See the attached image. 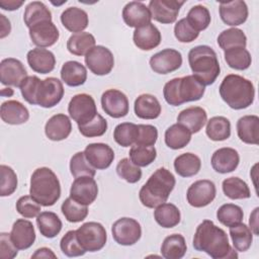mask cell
Segmentation results:
<instances>
[{"label":"cell","mask_w":259,"mask_h":259,"mask_svg":"<svg viewBox=\"0 0 259 259\" xmlns=\"http://www.w3.org/2000/svg\"><path fill=\"white\" fill-rule=\"evenodd\" d=\"M258 210H259V207H256L253 210V212L250 214V219H249L250 229L252 233L256 236H258Z\"/></svg>","instance_id":"e7e4bbea"},{"label":"cell","mask_w":259,"mask_h":259,"mask_svg":"<svg viewBox=\"0 0 259 259\" xmlns=\"http://www.w3.org/2000/svg\"><path fill=\"white\" fill-rule=\"evenodd\" d=\"M139 134L138 124L133 122H121L113 131L114 141L121 147H130L136 144Z\"/></svg>","instance_id":"f6af8a7d"},{"label":"cell","mask_w":259,"mask_h":259,"mask_svg":"<svg viewBox=\"0 0 259 259\" xmlns=\"http://www.w3.org/2000/svg\"><path fill=\"white\" fill-rule=\"evenodd\" d=\"M95 37L93 34L82 31L72 34L67 41L68 51L75 56H85L93 47H95Z\"/></svg>","instance_id":"f35d334b"},{"label":"cell","mask_w":259,"mask_h":259,"mask_svg":"<svg viewBox=\"0 0 259 259\" xmlns=\"http://www.w3.org/2000/svg\"><path fill=\"white\" fill-rule=\"evenodd\" d=\"M61 22L63 26L71 32H82L87 28L89 23L88 14L85 10L73 6L65 9L61 14Z\"/></svg>","instance_id":"f1b7e54d"},{"label":"cell","mask_w":259,"mask_h":259,"mask_svg":"<svg viewBox=\"0 0 259 259\" xmlns=\"http://www.w3.org/2000/svg\"><path fill=\"white\" fill-rule=\"evenodd\" d=\"M84 155L89 164L98 170L107 169L114 160L113 150L103 143H92L86 146Z\"/></svg>","instance_id":"d6986e66"},{"label":"cell","mask_w":259,"mask_h":259,"mask_svg":"<svg viewBox=\"0 0 259 259\" xmlns=\"http://www.w3.org/2000/svg\"><path fill=\"white\" fill-rule=\"evenodd\" d=\"M192 245L196 251L204 252L213 259L238 257L230 246L227 233L210 220H204L198 225Z\"/></svg>","instance_id":"6da1fadb"},{"label":"cell","mask_w":259,"mask_h":259,"mask_svg":"<svg viewBox=\"0 0 259 259\" xmlns=\"http://www.w3.org/2000/svg\"><path fill=\"white\" fill-rule=\"evenodd\" d=\"M61 210L65 219L70 223L82 222L88 215L87 205L77 202L70 196L66 198L62 203Z\"/></svg>","instance_id":"c3c4849f"},{"label":"cell","mask_w":259,"mask_h":259,"mask_svg":"<svg viewBox=\"0 0 259 259\" xmlns=\"http://www.w3.org/2000/svg\"><path fill=\"white\" fill-rule=\"evenodd\" d=\"M175 183V177L168 169L164 167L157 169L140 189L139 198L142 204L154 208L166 202Z\"/></svg>","instance_id":"7a4b0ae2"},{"label":"cell","mask_w":259,"mask_h":259,"mask_svg":"<svg viewBox=\"0 0 259 259\" xmlns=\"http://www.w3.org/2000/svg\"><path fill=\"white\" fill-rule=\"evenodd\" d=\"M111 234L117 244L132 246L141 239L142 228L135 219L120 218L112 224Z\"/></svg>","instance_id":"30bf717a"},{"label":"cell","mask_w":259,"mask_h":259,"mask_svg":"<svg viewBox=\"0 0 259 259\" xmlns=\"http://www.w3.org/2000/svg\"><path fill=\"white\" fill-rule=\"evenodd\" d=\"M185 18L188 23L198 32L206 29L211 20L208 9L203 5H195L190 8Z\"/></svg>","instance_id":"681fc988"},{"label":"cell","mask_w":259,"mask_h":259,"mask_svg":"<svg viewBox=\"0 0 259 259\" xmlns=\"http://www.w3.org/2000/svg\"><path fill=\"white\" fill-rule=\"evenodd\" d=\"M18 249L13 244L10 234L1 233L0 234V257L2 259H12L16 257Z\"/></svg>","instance_id":"91938a15"},{"label":"cell","mask_w":259,"mask_h":259,"mask_svg":"<svg viewBox=\"0 0 259 259\" xmlns=\"http://www.w3.org/2000/svg\"><path fill=\"white\" fill-rule=\"evenodd\" d=\"M85 64L93 74L104 76L113 69L114 58L106 47L95 46L85 55Z\"/></svg>","instance_id":"8fae6325"},{"label":"cell","mask_w":259,"mask_h":259,"mask_svg":"<svg viewBox=\"0 0 259 259\" xmlns=\"http://www.w3.org/2000/svg\"><path fill=\"white\" fill-rule=\"evenodd\" d=\"M23 21L29 29L39 22L52 21V12L45 3L40 1H32L25 7Z\"/></svg>","instance_id":"d6a6232c"},{"label":"cell","mask_w":259,"mask_h":259,"mask_svg":"<svg viewBox=\"0 0 259 259\" xmlns=\"http://www.w3.org/2000/svg\"><path fill=\"white\" fill-rule=\"evenodd\" d=\"M217 188L212 181L207 179L197 180L192 183L186 192L187 202L193 207H204L215 198Z\"/></svg>","instance_id":"7c38bea8"},{"label":"cell","mask_w":259,"mask_h":259,"mask_svg":"<svg viewBox=\"0 0 259 259\" xmlns=\"http://www.w3.org/2000/svg\"><path fill=\"white\" fill-rule=\"evenodd\" d=\"M39 78L37 76H27L20 85V92L23 99L28 102L29 104L33 105V98H34V91L36 84Z\"/></svg>","instance_id":"94428289"},{"label":"cell","mask_w":259,"mask_h":259,"mask_svg":"<svg viewBox=\"0 0 259 259\" xmlns=\"http://www.w3.org/2000/svg\"><path fill=\"white\" fill-rule=\"evenodd\" d=\"M62 81L70 87L81 86L87 80V70L84 65L77 61H68L61 69Z\"/></svg>","instance_id":"1f68e13d"},{"label":"cell","mask_w":259,"mask_h":259,"mask_svg":"<svg viewBox=\"0 0 259 259\" xmlns=\"http://www.w3.org/2000/svg\"><path fill=\"white\" fill-rule=\"evenodd\" d=\"M29 36L37 48H48L58 41L60 33L53 21H42L29 28Z\"/></svg>","instance_id":"ffe728a7"},{"label":"cell","mask_w":259,"mask_h":259,"mask_svg":"<svg viewBox=\"0 0 259 259\" xmlns=\"http://www.w3.org/2000/svg\"><path fill=\"white\" fill-rule=\"evenodd\" d=\"M220 16L224 23L230 26L243 24L248 18V6L245 1L234 0L220 3Z\"/></svg>","instance_id":"ac0fdd59"},{"label":"cell","mask_w":259,"mask_h":259,"mask_svg":"<svg viewBox=\"0 0 259 259\" xmlns=\"http://www.w3.org/2000/svg\"><path fill=\"white\" fill-rule=\"evenodd\" d=\"M191 133L180 123H174L165 132V144L172 150H179L187 146L191 140Z\"/></svg>","instance_id":"d590c367"},{"label":"cell","mask_w":259,"mask_h":259,"mask_svg":"<svg viewBox=\"0 0 259 259\" xmlns=\"http://www.w3.org/2000/svg\"><path fill=\"white\" fill-rule=\"evenodd\" d=\"M135 113L142 119H155L161 114V104L152 94H141L137 97L134 104Z\"/></svg>","instance_id":"4dcf8cb0"},{"label":"cell","mask_w":259,"mask_h":259,"mask_svg":"<svg viewBox=\"0 0 259 259\" xmlns=\"http://www.w3.org/2000/svg\"><path fill=\"white\" fill-rule=\"evenodd\" d=\"M78 128L80 134L86 138L101 137L107 131V121L102 115L97 113L91 121L83 125H78Z\"/></svg>","instance_id":"11a10c76"},{"label":"cell","mask_w":259,"mask_h":259,"mask_svg":"<svg viewBox=\"0 0 259 259\" xmlns=\"http://www.w3.org/2000/svg\"><path fill=\"white\" fill-rule=\"evenodd\" d=\"M218 45L225 52L234 48H246L247 37L240 28L232 27L223 30L218 36Z\"/></svg>","instance_id":"60d3db41"},{"label":"cell","mask_w":259,"mask_h":259,"mask_svg":"<svg viewBox=\"0 0 259 259\" xmlns=\"http://www.w3.org/2000/svg\"><path fill=\"white\" fill-rule=\"evenodd\" d=\"M182 65V55L174 49H164L150 59V67L157 74H169Z\"/></svg>","instance_id":"4fadbf2b"},{"label":"cell","mask_w":259,"mask_h":259,"mask_svg":"<svg viewBox=\"0 0 259 259\" xmlns=\"http://www.w3.org/2000/svg\"><path fill=\"white\" fill-rule=\"evenodd\" d=\"M227 65L235 70L243 71L251 66L252 58L248 50L243 48H234L225 51L224 54Z\"/></svg>","instance_id":"ee69618b"},{"label":"cell","mask_w":259,"mask_h":259,"mask_svg":"<svg viewBox=\"0 0 259 259\" xmlns=\"http://www.w3.org/2000/svg\"><path fill=\"white\" fill-rule=\"evenodd\" d=\"M31 258H57V255L47 247L37 249L31 256Z\"/></svg>","instance_id":"be15d7a7"},{"label":"cell","mask_w":259,"mask_h":259,"mask_svg":"<svg viewBox=\"0 0 259 259\" xmlns=\"http://www.w3.org/2000/svg\"><path fill=\"white\" fill-rule=\"evenodd\" d=\"M210 163L215 172L226 174L237 169L240 163V156L237 150L224 147L214 151L211 156Z\"/></svg>","instance_id":"7402d4cb"},{"label":"cell","mask_w":259,"mask_h":259,"mask_svg":"<svg viewBox=\"0 0 259 259\" xmlns=\"http://www.w3.org/2000/svg\"><path fill=\"white\" fill-rule=\"evenodd\" d=\"M98 195V186L91 176L75 178L70 188V197L77 202L89 205L95 201Z\"/></svg>","instance_id":"5bb4252c"},{"label":"cell","mask_w":259,"mask_h":259,"mask_svg":"<svg viewBox=\"0 0 259 259\" xmlns=\"http://www.w3.org/2000/svg\"><path fill=\"white\" fill-rule=\"evenodd\" d=\"M201 167V161L193 153H184L174 160V169L181 177H191L196 175Z\"/></svg>","instance_id":"8d00e7d4"},{"label":"cell","mask_w":259,"mask_h":259,"mask_svg":"<svg viewBox=\"0 0 259 259\" xmlns=\"http://www.w3.org/2000/svg\"><path fill=\"white\" fill-rule=\"evenodd\" d=\"M72 132V123L68 115L58 113L53 115L45 125V134L51 141L59 142L67 139Z\"/></svg>","instance_id":"484cf974"},{"label":"cell","mask_w":259,"mask_h":259,"mask_svg":"<svg viewBox=\"0 0 259 259\" xmlns=\"http://www.w3.org/2000/svg\"><path fill=\"white\" fill-rule=\"evenodd\" d=\"M60 248L68 257H79L86 253V251L81 247V245L78 242L76 230L68 231L60 242Z\"/></svg>","instance_id":"816d5d0a"},{"label":"cell","mask_w":259,"mask_h":259,"mask_svg":"<svg viewBox=\"0 0 259 259\" xmlns=\"http://www.w3.org/2000/svg\"><path fill=\"white\" fill-rule=\"evenodd\" d=\"M29 194L42 206L54 205L61 196V184L55 172L48 167L35 169L30 177Z\"/></svg>","instance_id":"5b68a950"},{"label":"cell","mask_w":259,"mask_h":259,"mask_svg":"<svg viewBox=\"0 0 259 259\" xmlns=\"http://www.w3.org/2000/svg\"><path fill=\"white\" fill-rule=\"evenodd\" d=\"M0 116L5 123L18 125L28 120L29 111L21 102L17 100H7L1 105Z\"/></svg>","instance_id":"83f0119b"},{"label":"cell","mask_w":259,"mask_h":259,"mask_svg":"<svg viewBox=\"0 0 259 259\" xmlns=\"http://www.w3.org/2000/svg\"><path fill=\"white\" fill-rule=\"evenodd\" d=\"M64 96V86L62 81L55 77L38 80L33 98V105L44 108H51L57 105Z\"/></svg>","instance_id":"52a82bcc"},{"label":"cell","mask_w":259,"mask_h":259,"mask_svg":"<svg viewBox=\"0 0 259 259\" xmlns=\"http://www.w3.org/2000/svg\"><path fill=\"white\" fill-rule=\"evenodd\" d=\"M188 63L193 76L204 86L213 84L220 75L221 67L217 53L208 46L192 48L188 53Z\"/></svg>","instance_id":"277c9868"},{"label":"cell","mask_w":259,"mask_h":259,"mask_svg":"<svg viewBox=\"0 0 259 259\" xmlns=\"http://www.w3.org/2000/svg\"><path fill=\"white\" fill-rule=\"evenodd\" d=\"M174 35L180 42H191L198 37L199 32L188 23L186 18H181L174 26Z\"/></svg>","instance_id":"6f0895ef"},{"label":"cell","mask_w":259,"mask_h":259,"mask_svg":"<svg viewBox=\"0 0 259 259\" xmlns=\"http://www.w3.org/2000/svg\"><path fill=\"white\" fill-rule=\"evenodd\" d=\"M162 36L160 30L152 22L138 27L133 34V40L136 47L142 51H151L157 48L161 42Z\"/></svg>","instance_id":"cb8c5ba5"},{"label":"cell","mask_w":259,"mask_h":259,"mask_svg":"<svg viewBox=\"0 0 259 259\" xmlns=\"http://www.w3.org/2000/svg\"><path fill=\"white\" fill-rule=\"evenodd\" d=\"M36 225L40 234L49 239L55 238L62 230L63 224L57 213L53 211H42L36 217Z\"/></svg>","instance_id":"74e56055"},{"label":"cell","mask_w":259,"mask_h":259,"mask_svg":"<svg viewBox=\"0 0 259 259\" xmlns=\"http://www.w3.org/2000/svg\"><path fill=\"white\" fill-rule=\"evenodd\" d=\"M40 204L36 202L30 195H23L16 202V210L23 218H36L40 213Z\"/></svg>","instance_id":"9f6ffc18"},{"label":"cell","mask_w":259,"mask_h":259,"mask_svg":"<svg viewBox=\"0 0 259 259\" xmlns=\"http://www.w3.org/2000/svg\"><path fill=\"white\" fill-rule=\"evenodd\" d=\"M230 236L234 248L239 252L247 251L253 242V233L245 224H238L230 228Z\"/></svg>","instance_id":"7bdbcfd3"},{"label":"cell","mask_w":259,"mask_h":259,"mask_svg":"<svg viewBox=\"0 0 259 259\" xmlns=\"http://www.w3.org/2000/svg\"><path fill=\"white\" fill-rule=\"evenodd\" d=\"M207 121V113L200 106H190L179 112L177 123L189 130L191 134L198 133Z\"/></svg>","instance_id":"4316f807"},{"label":"cell","mask_w":259,"mask_h":259,"mask_svg":"<svg viewBox=\"0 0 259 259\" xmlns=\"http://www.w3.org/2000/svg\"><path fill=\"white\" fill-rule=\"evenodd\" d=\"M122 19L130 27H141L151 22V12L143 2L132 1L125 4L122 9Z\"/></svg>","instance_id":"603a6c76"},{"label":"cell","mask_w":259,"mask_h":259,"mask_svg":"<svg viewBox=\"0 0 259 259\" xmlns=\"http://www.w3.org/2000/svg\"><path fill=\"white\" fill-rule=\"evenodd\" d=\"M79 244L86 252L101 250L107 240L105 228L97 222H88L76 230Z\"/></svg>","instance_id":"ba28073f"},{"label":"cell","mask_w":259,"mask_h":259,"mask_svg":"<svg viewBox=\"0 0 259 259\" xmlns=\"http://www.w3.org/2000/svg\"><path fill=\"white\" fill-rule=\"evenodd\" d=\"M243 218V209L241 206L234 203H225L217 210L218 221L229 228L242 223Z\"/></svg>","instance_id":"bcb514c9"},{"label":"cell","mask_w":259,"mask_h":259,"mask_svg":"<svg viewBox=\"0 0 259 259\" xmlns=\"http://www.w3.org/2000/svg\"><path fill=\"white\" fill-rule=\"evenodd\" d=\"M103 111L113 118H120L128 113V99L117 89H108L101 95Z\"/></svg>","instance_id":"2e32d148"},{"label":"cell","mask_w":259,"mask_h":259,"mask_svg":"<svg viewBox=\"0 0 259 259\" xmlns=\"http://www.w3.org/2000/svg\"><path fill=\"white\" fill-rule=\"evenodd\" d=\"M204 91V85L193 75H187L168 81L164 85L163 96L168 104L179 106L185 102L199 100L203 96Z\"/></svg>","instance_id":"8992f818"},{"label":"cell","mask_w":259,"mask_h":259,"mask_svg":"<svg viewBox=\"0 0 259 259\" xmlns=\"http://www.w3.org/2000/svg\"><path fill=\"white\" fill-rule=\"evenodd\" d=\"M130 160L138 167H146L152 164L156 157L157 151L154 146L134 145L130 150Z\"/></svg>","instance_id":"7dc6e473"},{"label":"cell","mask_w":259,"mask_h":259,"mask_svg":"<svg viewBox=\"0 0 259 259\" xmlns=\"http://www.w3.org/2000/svg\"><path fill=\"white\" fill-rule=\"evenodd\" d=\"M237 134L239 139L249 145L259 143V117L257 115H244L237 121Z\"/></svg>","instance_id":"f546056e"},{"label":"cell","mask_w":259,"mask_h":259,"mask_svg":"<svg viewBox=\"0 0 259 259\" xmlns=\"http://www.w3.org/2000/svg\"><path fill=\"white\" fill-rule=\"evenodd\" d=\"M0 195L9 196L17 188V175L14 170L7 165L0 166Z\"/></svg>","instance_id":"db71d44e"},{"label":"cell","mask_w":259,"mask_h":259,"mask_svg":"<svg viewBox=\"0 0 259 259\" xmlns=\"http://www.w3.org/2000/svg\"><path fill=\"white\" fill-rule=\"evenodd\" d=\"M205 134L214 142L225 141L231 136V122L225 116H213L206 121Z\"/></svg>","instance_id":"ab89813d"},{"label":"cell","mask_w":259,"mask_h":259,"mask_svg":"<svg viewBox=\"0 0 259 259\" xmlns=\"http://www.w3.org/2000/svg\"><path fill=\"white\" fill-rule=\"evenodd\" d=\"M154 219L162 228L171 229L180 223L181 214L175 204L164 202L154 210Z\"/></svg>","instance_id":"836d02e7"},{"label":"cell","mask_w":259,"mask_h":259,"mask_svg":"<svg viewBox=\"0 0 259 259\" xmlns=\"http://www.w3.org/2000/svg\"><path fill=\"white\" fill-rule=\"evenodd\" d=\"M68 112L70 117L78 125H83L91 121L98 113L95 100L91 95L86 93H80L72 97L68 104Z\"/></svg>","instance_id":"9c48e42d"},{"label":"cell","mask_w":259,"mask_h":259,"mask_svg":"<svg viewBox=\"0 0 259 259\" xmlns=\"http://www.w3.org/2000/svg\"><path fill=\"white\" fill-rule=\"evenodd\" d=\"M27 63L32 71L39 74L51 73L56 66L55 55L44 48H35L30 50L26 56Z\"/></svg>","instance_id":"d4e9b609"},{"label":"cell","mask_w":259,"mask_h":259,"mask_svg":"<svg viewBox=\"0 0 259 259\" xmlns=\"http://www.w3.org/2000/svg\"><path fill=\"white\" fill-rule=\"evenodd\" d=\"M0 20H1V34L0 37L4 38L6 35H8L10 33L11 30V24L9 19H7L5 17V15L0 14Z\"/></svg>","instance_id":"03108f58"},{"label":"cell","mask_w":259,"mask_h":259,"mask_svg":"<svg viewBox=\"0 0 259 259\" xmlns=\"http://www.w3.org/2000/svg\"><path fill=\"white\" fill-rule=\"evenodd\" d=\"M219 91L227 105L236 110L249 107L255 97L253 83L237 74L227 75L223 79Z\"/></svg>","instance_id":"3957f363"},{"label":"cell","mask_w":259,"mask_h":259,"mask_svg":"<svg viewBox=\"0 0 259 259\" xmlns=\"http://www.w3.org/2000/svg\"><path fill=\"white\" fill-rule=\"evenodd\" d=\"M117 175L128 183H137L142 178V170L128 158L119 160L116 165Z\"/></svg>","instance_id":"f5cc1de1"},{"label":"cell","mask_w":259,"mask_h":259,"mask_svg":"<svg viewBox=\"0 0 259 259\" xmlns=\"http://www.w3.org/2000/svg\"><path fill=\"white\" fill-rule=\"evenodd\" d=\"M24 2L23 1H15V0H1L0 1V7L3 10H8V11H13L18 9L20 6H22Z\"/></svg>","instance_id":"6125c7cd"},{"label":"cell","mask_w":259,"mask_h":259,"mask_svg":"<svg viewBox=\"0 0 259 259\" xmlns=\"http://www.w3.org/2000/svg\"><path fill=\"white\" fill-rule=\"evenodd\" d=\"M187 251L185 239L180 234L166 237L161 246V254L165 259H180Z\"/></svg>","instance_id":"e575fe53"},{"label":"cell","mask_w":259,"mask_h":259,"mask_svg":"<svg viewBox=\"0 0 259 259\" xmlns=\"http://www.w3.org/2000/svg\"><path fill=\"white\" fill-rule=\"evenodd\" d=\"M70 172L74 178L81 176L94 177L96 171L87 161L84 152H77L70 160Z\"/></svg>","instance_id":"f907efd6"},{"label":"cell","mask_w":259,"mask_h":259,"mask_svg":"<svg viewBox=\"0 0 259 259\" xmlns=\"http://www.w3.org/2000/svg\"><path fill=\"white\" fill-rule=\"evenodd\" d=\"M184 1L176 0H152L149 2V10L152 18L160 23L169 24L176 21Z\"/></svg>","instance_id":"9a60e30c"},{"label":"cell","mask_w":259,"mask_h":259,"mask_svg":"<svg viewBox=\"0 0 259 259\" xmlns=\"http://www.w3.org/2000/svg\"><path fill=\"white\" fill-rule=\"evenodd\" d=\"M223 191L230 199H246L251 196L248 184L239 177H229L223 181Z\"/></svg>","instance_id":"b9f144b4"},{"label":"cell","mask_w":259,"mask_h":259,"mask_svg":"<svg viewBox=\"0 0 259 259\" xmlns=\"http://www.w3.org/2000/svg\"><path fill=\"white\" fill-rule=\"evenodd\" d=\"M27 77L23 64L14 58H6L0 63V81L3 85L20 87Z\"/></svg>","instance_id":"e0dca14e"},{"label":"cell","mask_w":259,"mask_h":259,"mask_svg":"<svg viewBox=\"0 0 259 259\" xmlns=\"http://www.w3.org/2000/svg\"><path fill=\"white\" fill-rule=\"evenodd\" d=\"M5 92H6V94L8 95V97L11 96V95H13V90H12L11 88H3V89H2V93H5ZM6 94H5V95H6ZM5 95H4V96H5Z\"/></svg>","instance_id":"003e7915"},{"label":"cell","mask_w":259,"mask_h":259,"mask_svg":"<svg viewBox=\"0 0 259 259\" xmlns=\"http://www.w3.org/2000/svg\"><path fill=\"white\" fill-rule=\"evenodd\" d=\"M10 238L18 250L30 248L35 241V231L32 223L24 219H18L14 222Z\"/></svg>","instance_id":"44dd1931"},{"label":"cell","mask_w":259,"mask_h":259,"mask_svg":"<svg viewBox=\"0 0 259 259\" xmlns=\"http://www.w3.org/2000/svg\"><path fill=\"white\" fill-rule=\"evenodd\" d=\"M139 134L135 145L154 146L158 139V130L152 124H138Z\"/></svg>","instance_id":"680465c9"}]
</instances>
